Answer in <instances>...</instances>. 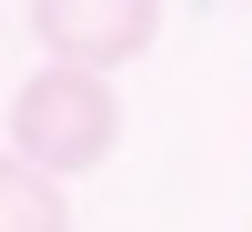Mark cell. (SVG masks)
Instances as JSON below:
<instances>
[{"mask_svg":"<svg viewBox=\"0 0 252 232\" xmlns=\"http://www.w3.org/2000/svg\"><path fill=\"white\" fill-rule=\"evenodd\" d=\"M31 40L61 61V71H131L141 51L161 40V0H31Z\"/></svg>","mask_w":252,"mask_h":232,"instance_id":"2","label":"cell"},{"mask_svg":"<svg viewBox=\"0 0 252 232\" xmlns=\"http://www.w3.org/2000/svg\"><path fill=\"white\" fill-rule=\"evenodd\" d=\"M111 152H121V101H111V81L40 61V71L10 91V162L71 182V172H101Z\"/></svg>","mask_w":252,"mask_h":232,"instance_id":"1","label":"cell"},{"mask_svg":"<svg viewBox=\"0 0 252 232\" xmlns=\"http://www.w3.org/2000/svg\"><path fill=\"white\" fill-rule=\"evenodd\" d=\"M0 232H71L61 182H51V172H31V162H0Z\"/></svg>","mask_w":252,"mask_h":232,"instance_id":"3","label":"cell"}]
</instances>
